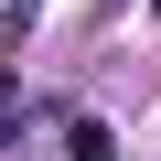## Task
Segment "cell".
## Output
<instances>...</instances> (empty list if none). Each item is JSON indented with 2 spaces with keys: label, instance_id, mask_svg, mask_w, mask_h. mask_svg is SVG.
<instances>
[{
  "label": "cell",
  "instance_id": "1",
  "mask_svg": "<svg viewBox=\"0 0 161 161\" xmlns=\"http://www.w3.org/2000/svg\"><path fill=\"white\" fill-rule=\"evenodd\" d=\"M150 11H161V0H150Z\"/></svg>",
  "mask_w": 161,
  "mask_h": 161
}]
</instances>
